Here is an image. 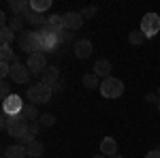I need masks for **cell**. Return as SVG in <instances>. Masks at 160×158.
<instances>
[{
	"label": "cell",
	"instance_id": "1",
	"mask_svg": "<svg viewBox=\"0 0 160 158\" xmlns=\"http://www.w3.org/2000/svg\"><path fill=\"white\" fill-rule=\"evenodd\" d=\"M51 90L49 85H45V84H34V85H30L28 88V98H30V103L32 105H43V103H47L51 98Z\"/></svg>",
	"mask_w": 160,
	"mask_h": 158
},
{
	"label": "cell",
	"instance_id": "2",
	"mask_svg": "<svg viewBox=\"0 0 160 158\" xmlns=\"http://www.w3.org/2000/svg\"><path fill=\"white\" fill-rule=\"evenodd\" d=\"M100 94H102L105 98H120L124 94L122 79H115V77L102 79V84H100Z\"/></svg>",
	"mask_w": 160,
	"mask_h": 158
},
{
	"label": "cell",
	"instance_id": "3",
	"mask_svg": "<svg viewBox=\"0 0 160 158\" xmlns=\"http://www.w3.org/2000/svg\"><path fill=\"white\" fill-rule=\"evenodd\" d=\"M141 32L148 38L158 34L160 32V15L158 13H148V15H143V19H141Z\"/></svg>",
	"mask_w": 160,
	"mask_h": 158
},
{
	"label": "cell",
	"instance_id": "4",
	"mask_svg": "<svg viewBox=\"0 0 160 158\" xmlns=\"http://www.w3.org/2000/svg\"><path fill=\"white\" fill-rule=\"evenodd\" d=\"M28 128H30V122L26 120L24 113H19V115H13L11 118V126H9V130L7 133L15 137V139H19V137H24L28 133Z\"/></svg>",
	"mask_w": 160,
	"mask_h": 158
},
{
	"label": "cell",
	"instance_id": "5",
	"mask_svg": "<svg viewBox=\"0 0 160 158\" xmlns=\"http://www.w3.org/2000/svg\"><path fill=\"white\" fill-rule=\"evenodd\" d=\"M26 66L30 69V73L43 75V71L47 69V58H45V54H43V51H34V54H30V56H28V62H26Z\"/></svg>",
	"mask_w": 160,
	"mask_h": 158
},
{
	"label": "cell",
	"instance_id": "6",
	"mask_svg": "<svg viewBox=\"0 0 160 158\" xmlns=\"http://www.w3.org/2000/svg\"><path fill=\"white\" fill-rule=\"evenodd\" d=\"M2 111L9 113V115H19V113L24 111L22 96H19V94H11L7 100H2Z\"/></svg>",
	"mask_w": 160,
	"mask_h": 158
},
{
	"label": "cell",
	"instance_id": "7",
	"mask_svg": "<svg viewBox=\"0 0 160 158\" xmlns=\"http://www.w3.org/2000/svg\"><path fill=\"white\" fill-rule=\"evenodd\" d=\"M83 15L81 13H77V11H68V13H64L62 15V24H64V28L66 30H77V28H81L83 26Z\"/></svg>",
	"mask_w": 160,
	"mask_h": 158
},
{
	"label": "cell",
	"instance_id": "8",
	"mask_svg": "<svg viewBox=\"0 0 160 158\" xmlns=\"http://www.w3.org/2000/svg\"><path fill=\"white\" fill-rule=\"evenodd\" d=\"M11 79L15 84H28L30 81V69L26 64H13L11 66Z\"/></svg>",
	"mask_w": 160,
	"mask_h": 158
},
{
	"label": "cell",
	"instance_id": "9",
	"mask_svg": "<svg viewBox=\"0 0 160 158\" xmlns=\"http://www.w3.org/2000/svg\"><path fill=\"white\" fill-rule=\"evenodd\" d=\"M58 79H60V71H58L56 66H47V69L43 71V75H41V84L49 85L51 90L58 85Z\"/></svg>",
	"mask_w": 160,
	"mask_h": 158
},
{
	"label": "cell",
	"instance_id": "10",
	"mask_svg": "<svg viewBox=\"0 0 160 158\" xmlns=\"http://www.w3.org/2000/svg\"><path fill=\"white\" fill-rule=\"evenodd\" d=\"M92 43L90 41H86V38H81V41H75V47H73V51H75V56L77 58H81V60H86V58H90L92 56Z\"/></svg>",
	"mask_w": 160,
	"mask_h": 158
},
{
	"label": "cell",
	"instance_id": "11",
	"mask_svg": "<svg viewBox=\"0 0 160 158\" xmlns=\"http://www.w3.org/2000/svg\"><path fill=\"white\" fill-rule=\"evenodd\" d=\"M4 158H26L28 156V147L22 145V143H15V145L4 147Z\"/></svg>",
	"mask_w": 160,
	"mask_h": 158
},
{
	"label": "cell",
	"instance_id": "12",
	"mask_svg": "<svg viewBox=\"0 0 160 158\" xmlns=\"http://www.w3.org/2000/svg\"><path fill=\"white\" fill-rule=\"evenodd\" d=\"M100 154H105V156H115L118 154V141L113 139V137H105L102 141H100Z\"/></svg>",
	"mask_w": 160,
	"mask_h": 158
},
{
	"label": "cell",
	"instance_id": "13",
	"mask_svg": "<svg viewBox=\"0 0 160 158\" xmlns=\"http://www.w3.org/2000/svg\"><path fill=\"white\" fill-rule=\"evenodd\" d=\"M111 62L107 60V58H100V60H96V64H94V75H98V77H111Z\"/></svg>",
	"mask_w": 160,
	"mask_h": 158
},
{
	"label": "cell",
	"instance_id": "14",
	"mask_svg": "<svg viewBox=\"0 0 160 158\" xmlns=\"http://www.w3.org/2000/svg\"><path fill=\"white\" fill-rule=\"evenodd\" d=\"M0 58L2 62H7V64H19V58H17V54H13V47L11 45H2L0 47Z\"/></svg>",
	"mask_w": 160,
	"mask_h": 158
},
{
	"label": "cell",
	"instance_id": "15",
	"mask_svg": "<svg viewBox=\"0 0 160 158\" xmlns=\"http://www.w3.org/2000/svg\"><path fill=\"white\" fill-rule=\"evenodd\" d=\"M47 30H49L51 34H58L64 30V24H62V15H49L47 17V26H45Z\"/></svg>",
	"mask_w": 160,
	"mask_h": 158
},
{
	"label": "cell",
	"instance_id": "16",
	"mask_svg": "<svg viewBox=\"0 0 160 158\" xmlns=\"http://www.w3.org/2000/svg\"><path fill=\"white\" fill-rule=\"evenodd\" d=\"M24 19H26V22H30L32 26H37V28H45V26H47V19H45L41 13L32 11V9H30V11L24 15Z\"/></svg>",
	"mask_w": 160,
	"mask_h": 158
},
{
	"label": "cell",
	"instance_id": "17",
	"mask_svg": "<svg viewBox=\"0 0 160 158\" xmlns=\"http://www.w3.org/2000/svg\"><path fill=\"white\" fill-rule=\"evenodd\" d=\"M9 9H13L15 15H26L32 7H30L28 0H11V2H9Z\"/></svg>",
	"mask_w": 160,
	"mask_h": 158
},
{
	"label": "cell",
	"instance_id": "18",
	"mask_svg": "<svg viewBox=\"0 0 160 158\" xmlns=\"http://www.w3.org/2000/svg\"><path fill=\"white\" fill-rule=\"evenodd\" d=\"M81 84L86 85L88 90H94V88H100V84H98V75H94V73H86L83 77H81Z\"/></svg>",
	"mask_w": 160,
	"mask_h": 158
},
{
	"label": "cell",
	"instance_id": "19",
	"mask_svg": "<svg viewBox=\"0 0 160 158\" xmlns=\"http://www.w3.org/2000/svg\"><path fill=\"white\" fill-rule=\"evenodd\" d=\"M22 113L26 115V120H30V124H32V122H38V120H41V115H38L37 105H32V103H30L28 107H24V111H22Z\"/></svg>",
	"mask_w": 160,
	"mask_h": 158
},
{
	"label": "cell",
	"instance_id": "20",
	"mask_svg": "<svg viewBox=\"0 0 160 158\" xmlns=\"http://www.w3.org/2000/svg\"><path fill=\"white\" fill-rule=\"evenodd\" d=\"M24 26H26L24 15H13L11 22H9V28H11L13 32H22V30H24Z\"/></svg>",
	"mask_w": 160,
	"mask_h": 158
},
{
	"label": "cell",
	"instance_id": "21",
	"mask_svg": "<svg viewBox=\"0 0 160 158\" xmlns=\"http://www.w3.org/2000/svg\"><path fill=\"white\" fill-rule=\"evenodd\" d=\"M43 152H45V145H43L41 141H32V143L28 145V156H32V158L43 156Z\"/></svg>",
	"mask_w": 160,
	"mask_h": 158
},
{
	"label": "cell",
	"instance_id": "22",
	"mask_svg": "<svg viewBox=\"0 0 160 158\" xmlns=\"http://www.w3.org/2000/svg\"><path fill=\"white\" fill-rule=\"evenodd\" d=\"M30 7H32V11L43 13L47 9H51V0H30Z\"/></svg>",
	"mask_w": 160,
	"mask_h": 158
},
{
	"label": "cell",
	"instance_id": "23",
	"mask_svg": "<svg viewBox=\"0 0 160 158\" xmlns=\"http://www.w3.org/2000/svg\"><path fill=\"white\" fill-rule=\"evenodd\" d=\"M145 38H148V37H145L141 30H132V32L128 34V43H130V45H143Z\"/></svg>",
	"mask_w": 160,
	"mask_h": 158
},
{
	"label": "cell",
	"instance_id": "24",
	"mask_svg": "<svg viewBox=\"0 0 160 158\" xmlns=\"http://www.w3.org/2000/svg\"><path fill=\"white\" fill-rule=\"evenodd\" d=\"M13 38H15V32H13L9 26L7 28H0V41H2V45H11Z\"/></svg>",
	"mask_w": 160,
	"mask_h": 158
},
{
	"label": "cell",
	"instance_id": "25",
	"mask_svg": "<svg viewBox=\"0 0 160 158\" xmlns=\"http://www.w3.org/2000/svg\"><path fill=\"white\" fill-rule=\"evenodd\" d=\"M38 124H41V128H51V126L56 124V115H53V113H43L41 120H38Z\"/></svg>",
	"mask_w": 160,
	"mask_h": 158
},
{
	"label": "cell",
	"instance_id": "26",
	"mask_svg": "<svg viewBox=\"0 0 160 158\" xmlns=\"http://www.w3.org/2000/svg\"><path fill=\"white\" fill-rule=\"evenodd\" d=\"M96 13H98V7H94V4H92V7H86V9L81 11V15H83V19H88V17H94Z\"/></svg>",
	"mask_w": 160,
	"mask_h": 158
},
{
	"label": "cell",
	"instance_id": "27",
	"mask_svg": "<svg viewBox=\"0 0 160 158\" xmlns=\"http://www.w3.org/2000/svg\"><path fill=\"white\" fill-rule=\"evenodd\" d=\"M9 96H11V90H9V84H7V81H2V84H0V98H2V100H7Z\"/></svg>",
	"mask_w": 160,
	"mask_h": 158
},
{
	"label": "cell",
	"instance_id": "28",
	"mask_svg": "<svg viewBox=\"0 0 160 158\" xmlns=\"http://www.w3.org/2000/svg\"><path fill=\"white\" fill-rule=\"evenodd\" d=\"M0 75H2V79H7V77H11V64H7V62H2V64H0Z\"/></svg>",
	"mask_w": 160,
	"mask_h": 158
},
{
	"label": "cell",
	"instance_id": "29",
	"mask_svg": "<svg viewBox=\"0 0 160 158\" xmlns=\"http://www.w3.org/2000/svg\"><path fill=\"white\" fill-rule=\"evenodd\" d=\"M38 128H41V124H38V122H32V124H30V128H28V135L34 139V137L38 135Z\"/></svg>",
	"mask_w": 160,
	"mask_h": 158
},
{
	"label": "cell",
	"instance_id": "30",
	"mask_svg": "<svg viewBox=\"0 0 160 158\" xmlns=\"http://www.w3.org/2000/svg\"><path fill=\"white\" fill-rule=\"evenodd\" d=\"M145 158H160V150H149L145 154Z\"/></svg>",
	"mask_w": 160,
	"mask_h": 158
},
{
	"label": "cell",
	"instance_id": "31",
	"mask_svg": "<svg viewBox=\"0 0 160 158\" xmlns=\"http://www.w3.org/2000/svg\"><path fill=\"white\" fill-rule=\"evenodd\" d=\"M148 100H152V103H160V98H158V94H156V92H152V94H148Z\"/></svg>",
	"mask_w": 160,
	"mask_h": 158
},
{
	"label": "cell",
	"instance_id": "32",
	"mask_svg": "<svg viewBox=\"0 0 160 158\" xmlns=\"http://www.w3.org/2000/svg\"><path fill=\"white\" fill-rule=\"evenodd\" d=\"M92 158H107L105 154H96V156H92Z\"/></svg>",
	"mask_w": 160,
	"mask_h": 158
},
{
	"label": "cell",
	"instance_id": "33",
	"mask_svg": "<svg viewBox=\"0 0 160 158\" xmlns=\"http://www.w3.org/2000/svg\"><path fill=\"white\" fill-rule=\"evenodd\" d=\"M111 158H124V156H120V154H115V156H111Z\"/></svg>",
	"mask_w": 160,
	"mask_h": 158
},
{
	"label": "cell",
	"instance_id": "34",
	"mask_svg": "<svg viewBox=\"0 0 160 158\" xmlns=\"http://www.w3.org/2000/svg\"><path fill=\"white\" fill-rule=\"evenodd\" d=\"M156 94H158V98H160V88H158V92H156Z\"/></svg>",
	"mask_w": 160,
	"mask_h": 158
},
{
	"label": "cell",
	"instance_id": "35",
	"mask_svg": "<svg viewBox=\"0 0 160 158\" xmlns=\"http://www.w3.org/2000/svg\"><path fill=\"white\" fill-rule=\"evenodd\" d=\"M2 158H4V156H2Z\"/></svg>",
	"mask_w": 160,
	"mask_h": 158
}]
</instances>
